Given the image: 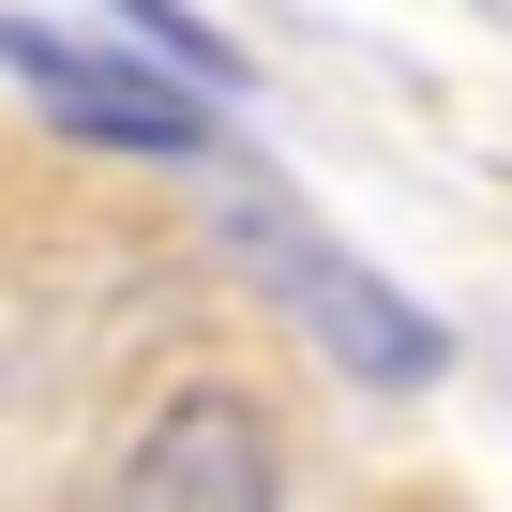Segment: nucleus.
<instances>
[{
	"label": "nucleus",
	"mask_w": 512,
	"mask_h": 512,
	"mask_svg": "<svg viewBox=\"0 0 512 512\" xmlns=\"http://www.w3.org/2000/svg\"><path fill=\"white\" fill-rule=\"evenodd\" d=\"M121 512H287L272 407H241V392L151 407V437H136V467H121Z\"/></svg>",
	"instance_id": "7ed1b4c3"
},
{
	"label": "nucleus",
	"mask_w": 512,
	"mask_h": 512,
	"mask_svg": "<svg viewBox=\"0 0 512 512\" xmlns=\"http://www.w3.org/2000/svg\"><path fill=\"white\" fill-rule=\"evenodd\" d=\"M226 241L256 256V287H272V302H287V317H302V332H317V347H332L347 377H377V392H422V377L452 362V332H437V317H422L407 287H377L347 241H317L302 211H241Z\"/></svg>",
	"instance_id": "f257e3e1"
},
{
	"label": "nucleus",
	"mask_w": 512,
	"mask_h": 512,
	"mask_svg": "<svg viewBox=\"0 0 512 512\" xmlns=\"http://www.w3.org/2000/svg\"><path fill=\"white\" fill-rule=\"evenodd\" d=\"M0 76L46 91V121H61V136H91V151H211V106H196L166 61H121V46H91V31L0 16Z\"/></svg>",
	"instance_id": "f03ea898"
},
{
	"label": "nucleus",
	"mask_w": 512,
	"mask_h": 512,
	"mask_svg": "<svg viewBox=\"0 0 512 512\" xmlns=\"http://www.w3.org/2000/svg\"><path fill=\"white\" fill-rule=\"evenodd\" d=\"M106 16H121V31H151V46H166V61L196 76V91H241V46H226L211 16H196V0H106Z\"/></svg>",
	"instance_id": "20e7f679"
}]
</instances>
